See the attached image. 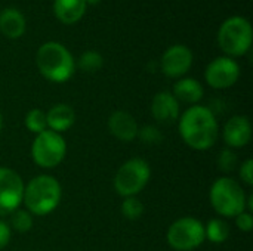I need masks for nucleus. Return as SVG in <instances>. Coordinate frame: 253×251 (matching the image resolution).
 Masks as SVG:
<instances>
[{"label": "nucleus", "mask_w": 253, "mask_h": 251, "mask_svg": "<svg viewBox=\"0 0 253 251\" xmlns=\"http://www.w3.org/2000/svg\"><path fill=\"white\" fill-rule=\"evenodd\" d=\"M178 120L179 135L190 148L206 151L216 143L219 135L218 120L208 107L191 105Z\"/></svg>", "instance_id": "1"}, {"label": "nucleus", "mask_w": 253, "mask_h": 251, "mask_svg": "<svg viewBox=\"0 0 253 251\" xmlns=\"http://www.w3.org/2000/svg\"><path fill=\"white\" fill-rule=\"evenodd\" d=\"M40 74L53 83L68 81L76 71V61L71 52L58 41L43 43L36 55Z\"/></svg>", "instance_id": "2"}, {"label": "nucleus", "mask_w": 253, "mask_h": 251, "mask_svg": "<svg viewBox=\"0 0 253 251\" xmlns=\"http://www.w3.org/2000/svg\"><path fill=\"white\" fill-rule=\"evenodd\" d=\"M61 197V183L50 175H39L24 186L22 203L31 215L46 216L58 207Z\"/></svg>", "instance_id": "3"}, {"label": "nucleus", "mask_w": 253, "mask_h": 251, "mask_svg": "<svg viewBox=\"0 0 253 251\" xmlns=\"http://www.w3.org/2000/svg\"><path fill=\"white\" fill-rule=\"evenodd\" d=\"M246 194L242 185L231 178L216 179L209 191L213 210L224 217H236L246 210Z\"/></svg>", "instance_id": "4"}, {"label": "nucleus", "mask_w": 253, "mask_h": 251, "mask_svg": "<svg viewBox=\"0 0 253 251\" xmlns=\"http://www.w3.org/2000/svg\"><path fill=\"white\" fill-rule=\"evenodd\" d=\"M252 25L245 16H230L219 27L218 44L222 52L233 59L246 55L252 46Z\"/></svg>", "instance_id": "5"}, {"label": "nucleus", "mask_w": 253, "mask_h": 251, "mask_svg": "<svg viewBox=\"0 0 253 251\" xmlns=\"http://www.w3.org/2000/svg\"><path fill=\"white\" fill-rule=\"evenodd\" d=\"M151 178L150 164L142 158H130L116 173L114 189L120 197H136Z\"/></svg>", "instance_id": "6"}, {"label": "nucleus", "mask_w": 253, "mask_h": 251, "mask_svg": "<svg viewBox=\"0 0 253 251\" xmlns=\"http://www.w3.org/2000/svg\"><path fill=\"white\" fill-rule=\"evenodd\" d=\"M67 154V143L61 133L46 129L36 135L31 145V157L42 169H53L59 166Z\"/></svg>", "instance_id": "7"}, {"label": "nucleus", "mask_w": 253, "mask_h": 251, "mask_svg": "<svg viewBox=\"0 0 253 251\" xmlns=\"http://www.w3.org/2000/svg\"><path fill=\"white\" fill-rule=\"evenodd\" d=\"M166 240L173 250H196L206 240L205 225L194 217H181L169 226Z\"/></svg>", "instance_id": "8"}, {"label": "nucleus", "mask_w": 253, "mask_h": 251, "mask_svg": "<svg viewBox=\"0 0 253 251\" xmlns=\"http://www.w3.org/2000/svg\"><path fill=\"white\" fill-rule=\"evenodd\" d=\"M24 182L21 176L7 167H0V216H6L18 210L22 204Z\"/></svg>", "instance_id": "9"}, {"label": "nucleus", "mask_w": 253, "mask_h": 251, "mask_svg": "<svg viewBox=\"0 0 253 251\" xmlns=\"http://www.w3.org/2000/svg\"><path fill=\"white\" fill-rule=\"evenodd\" d=\"M240 77V65L230 56L215 58L205 70L206 83L218 90L228 89L237 83Z\"/></svg>", "instance_id": "10"}, {"label": "nucleus", "mask_w": 253, "mask_h": 251, "mask_svg": "<svg viewBox=\"0 0 253 251\" xmlns=\"http://www.w3.org/2000/svg\"><path fill=\"white\" fill-rule=\"evenodd\" d=\"M193 52L185 44H173L166 49L162 56L160 67L166 77L179 78L185 75L193 65Z\"/></svg>", "instance_id": "11"}, {"label": "nucleus", "mask_w": 253, "mask_h": 251, "mask_svg": "<svg viewBox=\"0 0 253 251\" xmlns=\"http://www.w3.org/2000/svg\"><path fill=\"white\" fill-rule=\"evenodd\" d=\"M224 142L231 148H245L252 139V126L251 120L246 115L231 117L222 132Z\"/></svg>", "instance_id": "12"}, {"label": "nucleus", "mask_w": 253, "mask_h": 251, "mask_svg": "<svg viewBox=\"0 0 253 251\" xmlns=\"http://www.w3.org/2000/svg\"><path fill=\"white\" fill-rule=\"evenodd\" d=\"M151 114L162 124H170L181 115L179 102L170 92H159L151 102Z\"/></svg>", "instance_id": "13"}, {"label": "nucleus", "mask_w": 253, "mask_h": 251, "mask_svg": "<svg viewBox=\"0 0 253 251\" xmlns=\"http://www.w3.org/2000/svg\"><path fill=\"white\" fill-rule=\"evenodd\" d=\"M110 133L123 142H130L138 138V123L132 114L127 111H114L108 118Z\"/></svg>", "instance_id": "14"}, {"label": "nucleus", "mask_w": 253, "mask_h": 251, "mask_svg": "<svg viewBox=\"0 0 253 251\" xmlns=\"http://www.w3.org/2000/svg\"><path fill=\"white\" fill-rule=\"evenodd\" d=\"M46 123L49 130L62 133L76 123V111L67 104H56L46 112Z\"/></svg>", "instance_id": "15"}, {"label": "nucleus", "mask_w": 253, "mask_h": 251, "mask_svg": "<svg viewBox=\"0 0 253 251\" xmlns=\"http://www.w3.org/2000/svg\"><path fill=\"white\" fill-rule=\"evenodd\" d=\"M27 28L25 16L16 7H4L0 12V31L9 38H19Z\"/></svg>", "instance_id": "16"}, {"label": "nucleus", "mask_w": 253, "mask_h": 251, "mask_svg": "<svg viewBox=\"0 0 253 251\" xmlns=\"http://www.w3.org/2000/svg\"><path fill=\"white\" fill-rule=\"evenodd\" d=\"M172 95L176 98L178 102H184V104H190V105H197V102H200L203 99L205 89H203L202 83L197 81L196 78L184 77V78H179L175 83Z\"/></svg>", "instance_id": "17"}, {"label": "nucleus", "mask_w": 253, "mask_h": 251, "mask_svg": "<svg viewBox=\"0 0 253 251\" xmlns=\"http://www.w3.org/2000/svg\"><path fill=\"white\" fill-rule=\"evenodd\" d=\"M86 0H53V13L62 24H76L86 13Z\"/></svg>", "instance_id": "18"}, {"label": "nucleus", "mask_w": 253, "mask_h": 251, "mask_svg": "<svg viewBox=\"0 0 253 251\" xmlns=\"http://www.w3.org/2000/svg\"><path fill=\"white\" fill-rule=\"evenodd\" d=\"M206 232V240H209L213 244H222L230 238V225L224 219H212L209 223L205 226Z\"/></svg>", "instance_id": "19"}, {"label": "nucleus", "mask_w": 253, "mask_h": 251, "mask_svg": "<svg viewBox=\"0 0 253 251\" xmlns=\"http://www.w3.org/2000/svg\"><path fill=\"white\" fill-rule=\"evenodd\" d=\"M104 65V59L102 55L96 50H86L80 55L79 61H77V67L84 71V72H95L98 70H101Z\"/></svg>", "instance_id": "20"}, {"label": "nucleus", "mask_w": 253, "mask_h": 251, "mask_svg": "<svg viewBox=\"0 0 253 251\" xmlns=\"http://www.w3.org/2000/svg\"><path fill=\"white\" fill-rule=\"evenodd\" d=\"M24 124H25V127H27L30 132H33V133H36V135L44 132V130L47 129L46 112L42 111L40 108H33L31 111L27 112L25 120H24Z\"/></svg>", "instance_id": "21"}, {"label": "nucleus", "mask_w": 253, "mask_h": 251, "mask_svg": "<svg viewBox=\"0 0 253 251\" xmlns=\"http://www.w3.org/2000/svg\"><path fill=\"white\" fill-rule=\"evenodd\" d=\"M10 226L16 232H28L33 228V215L27 210H15L10 213Z\"/></svg>", "instance_id": "22"}, {"label": "nucleus", "mask_w": 253, "mask_h": 251, "mask_svg": "<svg viewBox=\"0 0 253 251\" xmlns=\"http://www.w3.org/2000/svg\"><path fill=\"white\" fill-rule=\"evenodd\" d=\"M144 213V204L136 197H127L122 203V215L129 220H136Z\"/></svg>", "instance_id": "23"}, {"label": "nucleus", "mask_w": 253, "mask_h": 251, "mask_svg": "<svg viewBox=\"0 0 253 251\" xmlns=\"http://www.w3.org/2000/svg\"><path fill=\"white\" fill-rule=\"evenodd\" d=\"M138 138L147 145H159L163 141L162 132L156 126H144L138 130Z\"/></svg>", "instance_id": "24"}, {"label": "nucleus", "mask_w": 253, "mask_h": 251, "mask_svg": "<svg viewBox=\"0 0 253 251\" xmlns=\"http://www.w3.org/2000/svg\"><path fill=\"white\" fill-rule=\"evenodd\" d=\"M218 166L222 172L225 173H230L233 172L236 167H237V155L234 151H231L230 148L228 149H224L221 151L219 157H218Z\"/></svg>", "instance_id": "25"}, {"label": "nucleus", "mask_w": 253, "mask_h": 251, "mask_svg": "<svg viewBox=\"0 0 253 251\" xmlns=\"http://www.w3.org/2000/svg\"><path fill=\"white\" fill-rule=\"evenodd\" d=\"M236 219V225H237V228L242 231V232H251L253 228V217H252V213H249V212H243V213H240L239 216H236L234 217Z\"/></svg>", "instance_id": "26"}, {"label": "nucleus", "mask_w": 253, "mask_h": 251, "mask_svg": "<svg viewBox=\"0 0 253 251\" xmlns=\"http://www.w3.org/2000/svg\"><path fill=\"white\" fill-rule=\"evenodd\" d=\"M240 178L248 186L253 185V161L251 158H248L246 161L242 163V166H240Z\"/></svg>", "instance_id": "27"}, {"label": "nucleus", "mask_w": 253, "mask_h": 251, "mask_svg": "<svg viewBox=\"0 0 253 251\" xmlns=\"http://www.w3.org/2000/svg\"><path fill=\"white\" fill-rule=\"evenodd\" d=\"M10 226L4 222V220H0V250H3L9 241H10Z\"/></svg>", "instance_id": "28"}, {"label": "nucleus", "mask_w": 253, "mask_h": 251, "mask_svg": "<svg viewBox=\"0 0 253 251\" xmlns=\"http://www.w3.org/2000/svg\"><path fill=\"white\" fill-rule=\"evenodd\" d=\"M101 0H86V4H96V3H99Z\"/></svg>", "instance_id": "29"}, {"label": "nucleus", "mask_w": 253, "mask_h": 251, "mask_svg": "<svg viewBox=\"0 0 253 251\" xmlns=\"http://www.w3.org/2000/svg\"><path fill=\"white\" fill-rule=\"evenodd\" d=\"M1 129H3V115L0 112V132H1Z\"/></svg>", "instance_id": "30"}]
</instances>
